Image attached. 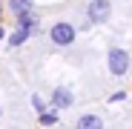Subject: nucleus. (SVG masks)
<instances>
[{
	"instance_id": "9d476101",
	"label": "nucleus",
	"mask_w": 132,
	"mask_h": 129,
	"mask_svg": "<svg viewBox=\"0 0 132 129\" xmlns=\"http://www.w3.org/2000/svg\"><path fill=\"white\" fill-rule=\"evenodd\" d=\"M123 98H126V92H115V95H112V98H109V100H112V103H115V100H123Z\"/></svg>"
},
{
	"instance_id": "20e7f679",
	"label": "nucleus",
	"mask_w": 132,
	"mask_h": 129,
	"mask_svg": "<svg viewBox=\"0 0 132 129\" xmlns=\"http://www.w3.org/2000/svg\"><path fill=\"white\" fill-rule=\"evenodd\" d=\"M75 103V95H72V89H66V86H57V89L52 92V109H69V106Z\"/></svg>"
},
{
	"instance_id": "f257e3e1",
	"label": "nucleus",
	"mask_w": 132,
	"mask_h": 129,
	"mask_svg": "<svg viewBox=\"0 0 132 129\" xmlns=\"http://www.w3.org/2000/svg\"><path fill=\"white\" fill-rule=\"evenodd\" d=\"M49 37H52L55 46H72L75 37H78V29L69 23V20H57V23L49 29Z\"/></svg>"
},
{
	"instance_id": "7ed1b4c3",
	"label": "nucleus",
	"mask_w": 132,
	"mask_h": 129,
	"mask_svg": "<svg viewBox=\"0 0 132 129\" xmlns=\"http://www.w3.org/2000/svg\"><path fill=\"white\" fill-rule=\"evenodd\" d=\"M109 14H112V3H109V0H92L89 9H86V17H89V23H95V26L106 23Z\"/></svg>"
},
{
	"instance_id": "423d86ee",
	"label": "nucleus",
	"mask_w": 132,
	"mask_h": 129,
	"mask_svg": "<svg viewBox=\"0 0 132 129\" xmlns=\"http://www.w3.org/2000/svg\"><path fill=\"white\" fill-rule=\"evenodd\" d=\"M75 129H103V118L101 115H83V118H78Z\"/></svg>"
},
{
	"instance_id": "39448f33",
	"label": "nucleus",
	"mask_w": 132,
	"mask_h": 129,
	"mask_svg": "<svg viewBox=\"0 0 132 129\" xmlns=\"http://www.w3.org/2000/svg\"><path fill=\"white\" fill-rule=\"evenodd\" d=\"M29 37H32V32H29V29L17 26L12 35H6V46H9V49H17V46H23V43H26Z\"/></svg>"
},
{
	"instance_id": "9b49d317",
	"label": "nucleus",
	"mask_w": 132,
	"mask_h": 129,
	"mask_svg": "<svg viewBox=\"0 0 132 129\" xmlns=\"http://www.w3.org/2000/svg\"><path fill=\"white\" fill-rule=\"evenodd\" d=\"M3 37H6V29H3V26H0V40H3Z\"/></svg>"
},
{
	"instance_id": "f8f14e48",
	"label": "nucleus",
	"mask_w": 132,
	"mask_h": 129,
	"mask_svg": "<svg viewBox=\"0 0 132 129\" xmlns=\"http://www.w3.org/2000/svg\"><path fill=\"white\" fill-rule=\"evenodd\" d=\"M0 118H3V109H0Z\"/></svg>"
},
{
	"instance_id": "6e6552de",
	"label": "nucleus",
	"mask_w": 132,
	"mask_h": 129,
	"mask_svg": "<svg viewBox=\"0 0 132 129\" xmlns=\"http://www.w3.org/2000/svg\"><path fill=\"white\" fill-rule=\"evenodd\" d=\"M37 121H40L43 126H55L60 118H57V109H43V112L37 115Z\"/></svg>"
},
{
	"instance_id": "f03ea898",
	"label": "nucleus",
	"mask_w": 132,
	"mask_h": 129,
	"mask_svg": "<svg viewBox=\"0 0 132 129\" xmlns=\"http://www.w3.org/2000/svg\"><path fill=\"white\" fill-rule=\"evenodd\" d=\"M106 63H109V72H112L115 78H121V75L129 72V52L112 46V49H109V55H106Z\"/></svg>"
},
{
	"instance_id": "1a4fd4ad",
	"label": "nucleus",
	"mask_w": 132,
	"mask_h": 129,
	"mask_svg": "<svg viewBox=\"0 0 132 129\" xmlns=\"http://www.w3.org/2000/svg\"><path fill=\"white\" fill-rule=\"evenodd\" d=\"M32 106H35V109H37V112H43V109H46V106H43V100H40L37 95H32Z\"/></svg>"
},
{
	"instance_id": "0eeeda50",
	"label": "nucleus",
	"mask_w": 132,
	"mask_h": 129,
	"mask_svg": "<svg viewBox=\"0 0 132 129\" xmlns=\"http://www.w3.org/2000/svg\"><path fill=\"white\" fill-rule=\"evenodd\" d=\"M26 12H32V0H9V14L20 17Z\"/></svg>"
}]
</instances>
